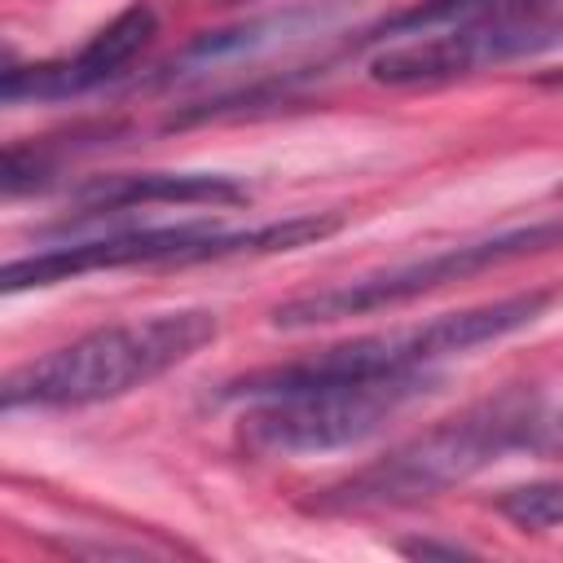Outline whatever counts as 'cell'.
<instances>
[{
    "mask_svg": "<svg viewBox=\"0 0 563 563\" xmlns=\"http://www.w3.org/2000/svg\"><path fill=\"white\" fill-rule=\"evenodd\" d=\"M541 84H554V88H563V70H559V75H545Z\"/></svg>",
    "mask_w": 563,
    "mask_h": 563,
    "instance_id": "cell-13",
    "label": "cell"
},
{
    "mask_svg": "<svg viewBox=\"0 0 563 563\" xmlns=\"http://www.w3.org/2000/svg\"><path fill=\"white\" fill-rule=\"evenodd\" d=\"M400 550L413 554V559H462V554H471L457 541H400Z\"/></svg>",
    "mask_w": 563,
    "mask_h": 563,
    "instance_id": "cell-12",
    "label": "cell"
},
{
    "mask_svg": "<svg viewBox=\"0 0 563 563\" xmlns=\"http://www.w3.org/2000/svg\"><path fill=\"white\" fill-rule=\"evenodd\" d=\"M220 321L207 308H176L136 321L97 325L40 361L18 365L0 383L4 409H79L97 400H119L158 374L189 361L216 339Z\"/></svg>",
    "mask_w": 563,
    "mask_h": 563,
    "instance_id": "cell-2",
    "label": "cell"
},
{
    "mask_svg": "<svg viewBox=\"0 0 563 563\" xmlns=\"http://www.w3.org/2000/svg\"><path fill=\"white\" fill-rule=\"evenodd\" d=\"M554 246H563V216L515 224V229H501V233H488V238H471V242L444 246V251H435L427 260H409V264L378 268V273L339 282V286H325V290L295 295V299L277 303L268 321L277 330H312V325H330V321L400 308V303L422 299V295H431V290H440L449 282H466L475 273H488V268H501L510 260L541 255V251H554Z\"/></svg>",
    "mask_w": 563,
    "mask_h": 563,
    "instance_id": "cell-5",
    "label": "cell"
},
{
    "mask_svg": "<svg viewBox=\"0 0 563 563\" xmlns=\"http://www.w3.org/2000/svg\"><path fill=\"white\" fill-rule=\"evenodd\" d=\"M497 515H506L515 528L528 532L563 528V479H528L497 493Z\"/></svg>",
    "mask_w": 563,
    "mask_h": 563,
    "instance_id": "cell-11",
    "label": "cell"
},
{
    "mask_svg": "<svg viewBox=\"0 0 563 563\" xmlns=\"http://www.w3.org/2000/svg\"><path fill=\"white\" fill-rule=\"evenodd\" d=\"M154 35H158V13L145 0H136L123 13H114L75 57L9 66L0 79V97L4 106H18V101H70V97L97 92L119 75H128V66L154 44Z\"/></svg>",
    "mask_w": 563,
    "mask_h": 563,
    "instance_id": "cell-8",
    "label": "cell"
},
{
    "mask_svg": "<svg viewBox=\"0 0 563 563\" xmlns=\"http://www.w3.org/2000/svg\"><path fill=\"white\" fill-rule=\"evenodd\" d=\"M563 440V418L523 387H510L501 396H488L413 440L396 444L378 462L352 471L347 479L330 484L312 506L325 515H361V510H391L413 506L427 497H440L484 466H493L506 453L519 449H545Z\"/></svg>",
    "mask_w": 563,
    "mask_h": 563,
    "instance_id": "cell-1",
    "label": "cell"
},
{
    "mask_svg": "<svg viewBox=\"0 0 563 563\" xmlns=\"http://www.w3.org/2000/svg\"><path fill=\"white\" fill-rule=\"evenodd\" d=\"M339 216H286L273 224H255V229H224V224H207V220H189V224H114L97 238H79V242H57L44 246L35 255L9 260L0 273V286L9 295L31 290V286H53L66 277H84V273H101V268H154V264H207V260H229V255H273V251H295L308 242H321L339 229Z\"/></svg>",
    "mask_w": 563,
    "mask_h": 563,
    "instance_id": "cell-4",
    "label": "cell"
},
{
    "mask_svg": "<svg viewBox=\"0 0 563 563\" xmlns=\"http://www.w3.org/2000/svg\"><path fill=\"white\" fill-rule=\"evenodd\" d=\"M427 391V374L321 383L286 396H264L260 409L242 418V444L264 457H308L330 449H352L369 440L391 413Z\"/></svg>",
    "mask_w": 563,
    "mask_h": 563,
    "instance_id": "cell-6",
    "label": "cell"
},
{
    "mask_svg": "<svg viewBox=\"0 0 563 563\" xmlns=\"http://www.w3.org/2000/svg\"><path fill=\"white\" fill-rule=\"evenodd\" d=\"M246 189L233 180V176H216V172H123V176H101V180H88L75 202L79 211L66 216V224L57 233H70V229H84V224H97V220H114V216H128V211H145V207H198V202H211V207H224V202H242Z\"/></svg>",
    "mask_w": 563,
    "mask_h": 563,
    "instance_id": "cell-9",
    "label": "cell"
},
{
    "mask_svg": "<svg viewBox=\"0 0 563 563\" xmlns=\"http://www.w3.org/2000/svg\"><path fill=\"white\" fill-rule=\"evenodd\" d=\"M563 40V26L541 18H497L471 26H444L409 40H391L369 57V79L387 88H418V84H449L475 75L484 66H501L515 57H532Z\"/></svg>",
    "mask_w": 563,
    "mask_h": 563,
    "instance_id": "cell-7",
    "label": "cell"
},
{
    "mask_svg": "<svg viewBox=\"0 0 563 563\" xmlns=\"http://www.w3.org/2000/svg\"><path fill=\"white\" fill-rule=\"evenodd\" d=\"M554 303L550 290H519L479 308H462V312H444L391 334H365L339 347H325L308 361H290V365H268L255 374H242L233 383H224V400L238 396H286V391H303V387H321V383H361V378H396V374H427V365L444 361V356H466L484 343H497L523 325H532L545 308Z\"/></svg>",
    "mask_w": 563,
    "mask_h": 563,
    "instance_id": "cell-3",
    "label": "cell"
},
{
    "mask_svg": "<svg viewBox=\"0 0 563 563\" xmlns=\"http://www.w3.org/2000/svg\"><path fill=\"white\" fill-rule=\"evenodd\" d=\"M559 0H418L391 18H383L365 40H409L444 26H471V22H497V18H541Z\"/></svg>",
    "mask_w": 563,
    "mask_h": 563,
    "instance_id": "cell-10",
    "label": "cell"
}]
</instances>
